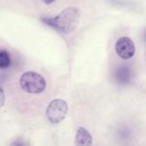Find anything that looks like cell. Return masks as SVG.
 <instances>
[{
    "mask_svg": "<svg viewBox=\"0 0 146 146\" xmlns=\"http://www.w3.org/2000/svg\"><path fill=\"white\" fill-rule=\"evenodd\" d=\"M43 22L62 34H69L75 29L80 21V11L74 7L63 9L55 17H43Z\"/></svg>",
    "mask_w": 146,
    "mask_h": 146,
    "instance_id": "cell-1",
    "label": "cell"
},
{
    "mask_svg": "<svg viewBox=\"0 0 146 146\" xmlns=\"http://www.w3.org/2000/svg\"><path fill=\"white\" fill-rule=\"evenodd\" d=\"M21 89L29 94H40L46 87L44 78L38 73L34 71L25 72L20 79Z\"/></svg>",
    "mask_w": 146,
    "mask_h": 146,
    "instance_id": "cell-2",
    "label": "cell"
},
{
    "mask_svg": "<svg viewBox=\"0 0 146 146\" xmlns=\"http://www.w3.org/2000/svg\"><path fill=\"white\" fill-rule=\"evenodd\" d=\"M68 111V104L62 99H56L50 102L46 109V117L52 124H58L62 122Z\"/></svg>",
    "mask_w": 146,
    "mask_h": 146,
    "instance_id": "cell-3",
    "label": "cell"
},
{
    "mask_svg": "<svg viewBox=\"0 0 146 146\" xmlns=\"http://www.w3.org/2000/svg\"><path fill=\"white\" fill-rule=\"evenodd\" d=\"M115 49L117 55L122 59H132L136 52L134 42L128 37L120 38L115 43Z\"/></svg>",
    "mask_w": 146,
    "mask_h": 146,
    "instance_id": "cell-4",
    "label": "cell"
},
{
    "mask_svg": "<svg viewBox=\"0 0 146 146\" xmlns=\"http://www.w3.org/2000/svg\"><path fill=\"white\" fill-rule=\"evenodd\" d=\"M115 79L121 85L129 84L133 80L132 69L127 65H122L115 71Z\"/></svg>",
    "mask_w": 146,
    "mask_h": 146,
    "instance_id": "cell-5",
    "label": "cell"
},
{
    "mask_svg": "<svg viewBox=\"0 0 146 146\" xmlns=\"http://www.w3.org/2000/svg\"><path fill=\"white\" fill-rule=\"evenodd\" d=\"M92 136L84 127H79L76 131L74 144L76 146H92Z\"/></svg>",
    "mask_w": 146,
    "mask_h": 146,
    "instance_id": "cell-6",
    "label": "cell"
},
{
    "mask_svg": "<svg viewBox=\"0 0 146 146\" xmlns=\"http://www.w3.org/2000/svg\"><path fill=\"white\" fill-rule=\"evenodd\" d=\"M10 65V57L6 50H0V69H7Z\"/></svg>",
    "mask_w": 146,
    "mask_h": 146,
    "instance_id": "cell-7",
    "label": "cell"
},
{
    "mask_svg": "<svg viewBox=\"0 0 146 146\" xmlns=\"http://www.w3.org/2000/svg\"><path fill=\"white\" fill-rule=\"evenodd\" d=\"M4 102H5V95H4L3 89L0 87V108H2L3 106Z\"/></svg>",
    "mask_w": 146,
    "mask_h": 146,
    "instance_id": "cell-8",
    "label": "cell"
},
{
    "mask_svg": "<svg viewBox=\"0 0 146 146\" xmlns=\"http://www.w3.org/2000/svg\"><path fill=\"white\" fill-rule=\"evenodd\" d=\"M11 146H25V145L21 141H15L11 145Z\"/></svg>",
    "mask_w": 146,
    "mask_h": 146,
    "instance_id": "cell-9",
    "label": "cell"
},
{
    "mask_svg": "<svg viewBox=\"0 0 146 146\" xmlns=\"http://www.w3.org/2000/svg\"><path fill=\"white\" fill-rule=\"evenodd\" d=\"M44 3H46V4H50V3H52L55 0H42Z\"/></svg>",
    "mask_w": 146,
    "mask_h": 146,
    "instance_id": "cell-10",
    "label": "cell"
},
{
    "mask_svg": "<svg viewBox=\"0 0 146 146\" xmlns=\"http://www.w3.org/2000/svg\"><path fill=\"white\" fill-rule=\"evenodd\" d=\"M145 41H146V29H145Z\"/></svg>",
    "mask_w": 146,
    "mask_h": 146,
    "instance_id": "cell-11",
    "label": "cell"
}]
</instances>
